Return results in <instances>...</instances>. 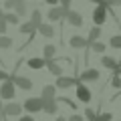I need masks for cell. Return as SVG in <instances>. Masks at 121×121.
<instances>
[{"label":"cell","mask_w":121,"mask_h":121,"mask_svg":"<svg viewBox=\"0 0 121 121\" xmlns=\"http://www.w3.org/2000/svg\"><path fill=\"white\" fill-rule=\"evenodd\" d=\"M30 22H32L35 26H39L40 22H43V14H40V10H39V8L32 10V14H30Z\"/></svg>","instance_id":"cell-21"},{"label":"cell","mask_w":121,"mask_h":121,"mask_svg":"<svg viewBox=\"0 0 121 121\" xmlns=\"http://www.w3.org/2000/svg\"><path fill=\"white\" fill-rule=\"evenodd\" d=\"M67 12H69V8H65V6H52L51 10H48V20L51 22H63L65 20V16H67Z\"/></svg>","instance_id":"cell-5"},{"label":"cell","mask_w":121,"mask_h":121,"mask_svg":"<svg viewBox=\"0 0 121 121\" xmlns=\"http://www.w3.org/2000/svg\"><path fill=\"white\" fill-rule=\"evenodd\" d=\"M26 2H28V0H26Z\"/></svg>","instance_id":"cell-45"},{"label":"cell","mask_w":121,"mask_h":121,"mask_svg":"<svg viewBox=\"0 0 121 121\" xmlns=\"http://www.w3.org/2000/svg\"><path fill=\"white\" fill-rule=\"evenodd\" d=\"M43 105H44L43 97H28V99L22 103V109H26L28 113H40L43 111Z\"/></svg>","instance_id":"cell-3"},{"label":"cell","mask_w":121,"mask_h":121,"mask_svg":"<svg viewBox=\"0 0 121 121\" xmlns=\"http://www.w3.org/2000/svg\"><path fill=\"white\" fill-rule=\"evenodd\" d=\"M117 73H119V77H121V67H119V71H117Z\"/></svg>","instance_id":"cell-43"},{"label":"cell","mask_w":121,"mask_h":121,"mask_svg":"<svg viewBox=\"0 0 121 121\" xmlns=\"http://www.w3.org/2000/svg\"><path fill=\"white\" fill-rule=\"evenodd\" d=\"M43 101H44V105H43L44 113H51V115L59 113V103H56V99H43Z\"/></svg>","instance_id":"cell-13"},{"label":"cell","mask_w":121,"mask_h":121,"mask_svg":"<svg viewBox=\"0 0 121 121\" xmlns=\"http://www.w3.org/2000/svg\"><path fill=\"white\" fill-rule=\"evenodd\" d=\"M101 65H103L105 69L113 71V73H115V71H119V60H115L113 56H103V59H101Z\"/></svg>","instance_id":"cell-14"},{"label":"cell","mask_w":121,"mask_h":121,"mask_svg":"<svg viewBox=\"0 0 121 121\" xmlns=\"http://www.w3.org/2000/svg\"><path fill=\"white\" fill-rule=\"evenodd\" d=\"M12 47V39L6 35H0V48H10Z\"/></svg>","instance_id":"cell-23"},{"label":"cell","mask_w":121,"mask_h":121,"mask_svg":"<svg viewBox=\"0 0 121 121\" xmlns=\"http://www.w3.org/2000/svg\"><path fill=\"white\" fill-rule=\"evenodd\" d=\"M36 30H39V35L47 36V39H51V36H55V28H52L51 24H44V22H40V24L36 26Z\"/></svg>","instance_id":"cell-16"},{"label":"cell","mask_w":121,"mask_h":121,"mask_svg":"<svg viewBox=\"0 0 121 121\" xmlns=\"http://www.w3.org/2000/svg\"><path fill=\"white\" fill-rule=\"evenodd\" d=\"M18 65H22V60L18 63ZM18 65H16V69H18ZM16 69L12 71V75H8V79L18 87V89H22V91H30L32 87H35V83L30 81L28 77H20V75H16Z\"/></svg>","instance_id":"cell-1"},{"label":"cell","mask_w":121,"mask_h":121,"mask_svg":"<svg viewBox=\"0 0 121 121\" xmlns=\"http://www.w3.org/2000/svg\"><path fill=\"white\" fill-rule=\"evenodd\" d=\"M55 55H56V47L55 44H44L43 47V56L44 59H55Z\"/></svg>","instance_id":"cell-19"},{"label":"cell","mask_w":121,"mask_h":121,"mask_svg":"<svg viewBox=\"0 0 121 121\" xmlns=\"http://www.w3.org/2000/svg\"><path fill=\"white\" fill-rule=\"evenodd\" d=\"M111 87L113 89H121V77H119V73H113V77H111Z\"/></svg>","instance_id":"cell-25"},{"label":"cell","mask_w":121,"mask_h":121,"mask_svg":"<svg viewBox=\"0 0 121 121\" xmlns=\"http://www.w3.org/2000/svg\"><path fill=\"white\" fill-rule=\"evenodd\" d=\"M26 67H30V69H35V71H39V69H43V67H47V63H44V56H43V59H39V56H32V59H28V60H26Z\"/></svg>","instance_id":"cell-15"},{"label":"cell","mask_w":121,"mask_h":121,"mask_svg":"<svg viewBox=\"0 0 121 121\" xmlns=\"http://www.w3.org/2000/svg\"><path fill=\"white\" fill-rule=\"evenodd\" d=\"M91 2H93V4H101V2H103V0H91Z\"/></svg>","instance_id":"cell-39"},{"label":"cell","mask_w":121,"mask_h":121,"mask_svg":"<svg viewBox=\"0 0 121 121\" xmlns=\"http://www.w3.org/2000/svg\"><path fill=\"white\" fill-rule=\"evenodd\" d=\"M119 67H121V59H119Z\"/></svg>","instance_id":"cell-44"},{"label":"cell","mask_w":121,"mask_h":121,"mask_svg":"<svg viewBox=\"0 0 121 121\" xmlns=\"http://www.w3.org/2000/svg\"><path fill=\"white\" fill-rule=\"evenodd\" d=\"M4 8L6 10H14V0H6V2H4Z\"/></svg>","instance_id":"cell-31"},{"label":"cell","mask_w":121,"mask_h":121,"mask_svg":"<svg viewBox=\"0 0 121 121\" xmlns=\"http://www.w3.org/2000/svg\"><path fill=\"white\" fill-rule=\"evenodd\" d=\"M40 97L43 99H56V85H44Z\"/></svg>","instance_id":"cell-17"},{"label":"cell","mask_w":121,"mask_h":121,"mask_svg":"<svg viewBox=\"0 0 121 121\" xmlns=\"http://www.w3.org/2000/svg\"><path fill=\"white\" fill-rule=\"evenodd\" d=\"M47 4H51V6H55V4H59V0H44Z\"/></svg>","instance_id":"cell-37"},{"label":"cell","mask_w":121,"mask_h":121,"mask_svg":"<svg viewBox=\"0 0 121 121\" xmlns=\"http://www.w3.org/2000/svg\"><path fill=\"white\" fill-rule=\"evenodd\" d=\"M2 107H4V105H2V97H0V111H2Z\"/></svg>","instance_id":"cell-40"},{"label":"cell","mask_w":121,"mask_h":121,"mask_svg":"<svg viewBox=\"0 0 121 121\" xmlns=\"http://www.w3.org/2000/svg\"><path fill=\"white\" fill-rule=\"evenodd\" d=\"M95 117H97V113L93 109H85V119L87 121H95Z\"/></svg>","instance_id":"cell-28"},{"label":"cell","mask_w":121,"mask_h":121,"mask_svg":"<svg viewBox=\"0 0 121 121\" xmlns=\"http://www.w3.org/2000/svg\"><path fill=\"white\" fill-rule=\"evenodd\" d=\"M69 121H85V115H79V113H73L69 117Z\"/></svg>","instance_id":"cell-30"},{"label":"cell","mask_w":121,"mask_h":121,"mask_svg":"<svg viewBox=\"0 0 121 121\" xmlns=\"http://www.w3.org/2000/svg\"><path fill=\"white\" fill-rule=\"evenodd\" d=\"M56 121H69V119H65L63 115H59V117H56Z\"/></svg>","instance_id":"cell-38"},{"label":"cell","mask_w":121,"mask_h":121,"mask_svg":"<svg viewBox=\"0 0 121 121\" xmlns=\"http://www.w3.org/2000/svg\"><path fill=\"white\" fill-rule=\"evenodd\" d=\"M60 101H63V103H67V105H69V107H73V109L77 107V105H75V103H73V101H71V99H67V97H60Z\"/></svg>","instance_id":"cell-33"},{"label":"cell","mask_w":121,"mask_h":121,"mask_svg":"<svg viewBox=\"0 0 121 121\" xmlns=\"http://www.w3.org/2000/svg\"><path fill=\"white\" fill-rule=\"evenodd\" d=\"M71 2H73V0H59V4L65 6V8H71Z\"/></svg>","instance_id":"cell-34"},{"label":"cell","mask_w":121,"mask_h":121,"mask_svg":"<svg viewBox=\"0 0 121 121\" xmlns=\"http://www.w3.org/2000/svg\"><path fill=\"white\" fill-rule=\"evenodd\" d=\"M79 79H81V81H99L101 73L97 69H87V71H83V73L79 75Z\"/></svg>","instance_id":"cell-12"},{"label":"cell","mask_w":121,"mask_h":121,"mask_svg":"<svg viewBox=\"0 0 121 121\" xmlns=\"http://www.w3.org/2000/svg\"><path fill=\"white\" fill-rule=\"evenodd\" d=\"M35 30H36V26L32 24V22H22L20 24V35H35Z\"/></svg>","instance_id":"cell-20"},{"label":"cell","mask_w":121,"mask_h":121,"mask_svg":"<svg viewBox=\"0 0 121 121\" xmlns=\"http://www.w3.org/2000/svg\"><path fill=\"white\" fill-rule=\"evenodd\" d=\"M2 16H4V12H2V10H0V18H2Z\"/></svg>","instance_id":"cell-42"},{"label":"cell","mask_w":121,"mask_h":121,"mask_svg":"<svg viewBox=\"0 0 121 121\" xmlns=\"http://www.w3.org/2000/svg\"><path fill=\"white\" fill-rule=\"evenodd\" d=\"M87 48H93V52H103V51H105V44L99 43V40H95V43H91Z\"/></svg>","instance_id":"cell-24"},{"label":"cell","mask_w":121,"mask_h":121,"mask_svg":"<svg viewBox=\"0 0 121 121\" xmlns=\"http://www.w3.org/2000/svg\"><path fill=\"white\" fill-rule=\"evenodd\" d=\"M6 79H8V73H4V71L0 69V81H6Z\"/></svg>","instance_id":"cell-35"},{"label":"cell","mask_w":121,"mask_h":121,"mask_svg":"<svg viewBox=\"0 0 121 121\" xmlns=\"http://www.w3.org/2000/svg\"><path fill=\"white\" fill-rule=\"evenodd\" d=\"M69 44H71V48H87L89 47V43H87V39L85 36H79V35H73L69 39Z\"/></svg>","instance_id":"cell-11"},{"label":"cell","mask_w":121,"mask_h":121,"mask_svg":"<svg viewBox=\"0 0 121 121\" xmlns=\"http://www.w3.org/2000/svg\"><path fill=\"white\" fill-rule=\"evenodd\" d=\"M6 28H8V22H6V18L2 16V18H0V35H4Z\"/></svg>","instance_id":"cell-29"},{"label":"cell","mask_w":121,"mask_h":121,"mask_svg":"<svg viewBox=\"0 0 121 121\" xmlns=\"http://www.w3.org/2000/svg\"><path fill=\"white\" fill-rule=\"evenodd\" d=\"M4 18H6L8 24H18V22H20V16H18L16 12H4Z\"/></svg>","instance_id":"cell-22"},{"label":"cell","mask_w":121,"mask_h":121,"mask_svg":"<svg viewBox=\"0 0 121 121\" xmlns=\"http://www.w3.org/2000/svg\"><path fill=\"white\" fill-rule=\"evenodd\" d=\"M79 83H83L81 79H77V77H65V75H59L56 77V89H69V87H77Z\"/></svg>","instance_id":"cell-6"},{"label":"cell","mask_w":121,"mask_h":121,"mask_svg":"<svg viewBox=\"0 0 121 121\" xmlns=\"http://www.w3.org/2000/svg\"><path fill=\"white\" fill-rule=\"evenodd\" d=\"M44 63H47V69L51 71L55 77H59V75H63V65H60L56 59H44Z\"/></svg>","instance_id":"cell-10"},{"label":"cell","mask_w":121,"mask_h":121,"mask_svg":"<svg viewBox=\"0 0 121 121\" xmlns=\"http://www.w3.org/2000/svg\"><path fill=\"white\" fill-rule=\"evenodd\" d=\"M77 99L81 101V103H91V99H93L91 89L87 85H83V83H79V85H77Z\"/></svg>","instance_id":"cell-8"},{"label":"cell","mask_w":121,"mask_h":121,"mask_svg":"<svg viewBox=\"0 0 121 121\" xmlns=\"http://www.w3.org/2000/svg\"><path fill=\"white\" fill-rule=\"evenodd\" d=\"M2 119H4V115H2V111H0V121H2Z\"/></svg>","instance_id":"cell-41"},{"label":"cell","mask_w":121,"mask_h":121,"mask_svg":"<svg viewBox=\"0 0 121 121\" xmlns=\"http://www.w3.org/2000/svg\"><path fill=\"white\" fill-rule=\"evenodd\" d=\"M20 121H35V119H32L30 115H22V117H20Z\"/></svg>","instance_id":"cell-36"},{"label":"cell","mask_w":121,"mask_h":121,"mask_svg":"<svg viewBox=\"0 0 121 121\" xmlns=\"http://www.w3.org/2000/svg\"><path fill=\"white\" fill-rule=\"evenodd\" d=\"M111 119H113L111 113H97V117H95V121H111Z\"/></svg>","instance_id":"cell-27"},{"label":"cell","mask_w":121,"mask_h":121,"mask_svg":"<svg viewBox=\"0 0 121 121\" xmlns=\"http://www.w3.org/2000/svg\"><path fill=\"white\" fill-rule=\"evenodd\" d=\"M65 20L69 22V24L77 26V28H81V26H83V16H81V12H77V10H71V8H69V12H67Z\"/></svg>","instance_id":"cell-9"},{"label":"cell","mask_w":121,"mask_h":121,"mask_svg":"<svg viewBox=\"0 0 121 121\" xmlns=\"http://www.w3.org/2000/svg\"><path fill=\"white\" fill-rule=\"evenodd\" d=\"M109 44H111L113 48H121V35H115L109 39Z\"/></svg>","instance_id":"cell-26"},{"label":"cell","mask_w":121,"mask_h":121,"mask_svg":"<svg viewBox=\"0 0 121 121\" xmlns=\"http://www.w3.org/2000/svg\"><path fill=\"white\" fill-rule=\"evenodd\" d=\"M107 2H101V4H97V8L93 10V24H97V26H101V24H105L107 22Z\"/></svg>","instance_id":"cell-2"},{"label":"cell","mask_w":121,"mask_h":121,"mask_svg":"<svg viewBox=\"0 0 121 121\" xmlns=\"http://www.w3.org/2000/svg\"><path fill=\"white\" fill-rule=\"evenodd\" d=\"M99 36H101V26H93V28L89 30V36H87V43H95V40H99Z\"/></svg>","instance_id":"cell-18"},{"label":"cell","mask_w":121,"mask_h":121,"mask_svg":"<svg viewBox=\"0 0 121 121\" xmlns=\"http://www.w3.org/2000/svg\"><path fill=\"white\" fill-rule=\"evenodd\" d=\"M107 6H121V0H105Z\"/></svg>","instance_id":"cell-32"},{"label":"cell","mask_w":121,"mask_h":121,"mask_svg":"<svg viewBox=\"0 0 121 121\" xmlns=\"http://www.w3.org/2000/svg\"><path fill=\"white\" fill-rule=\"evenodd\" d=\"M22 113V105L20 103H14V101H10V103H6L4 107H2V115L4 117H16Z\"/></svg>","instance_id":"cell-7"},{"label":"cell","mask_w":121,"mask_h":121,"mask_svg":"<svg viewBox=\"0 0 121 121\" xmlns=\"http://www.w3.org/2000/svg\"><path fill=\"white\" fill-rule=\"evenodd\" d=\"M14 95H16V85H14L10 79H6V81L0 85V97L6 99V101H12Z\"/></svg>","instance_id":"cell-4"}]
</instances>
